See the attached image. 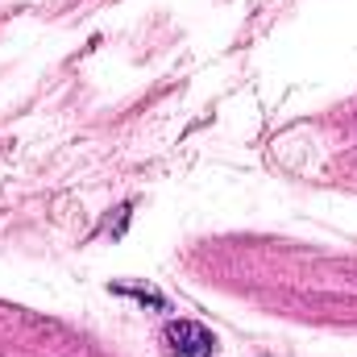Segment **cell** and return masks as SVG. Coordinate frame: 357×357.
Returning a JSON list of instances; mask_svg holds the SVG:
<instances>
[{"instance_id":"6da1fadb","label":"cell","mask_w":357,"mask_h":357,"mask_svg":"<svg viewBox=\"0 0 357 357\" xmlns=\"http://www.w3.org/2000/svg\"><path fill=\"white\" fill-rule=\"evenodd\" d=\"M167 357H216V337L195 320H171L162 328Z\"/></svg>"}]
</instances>
